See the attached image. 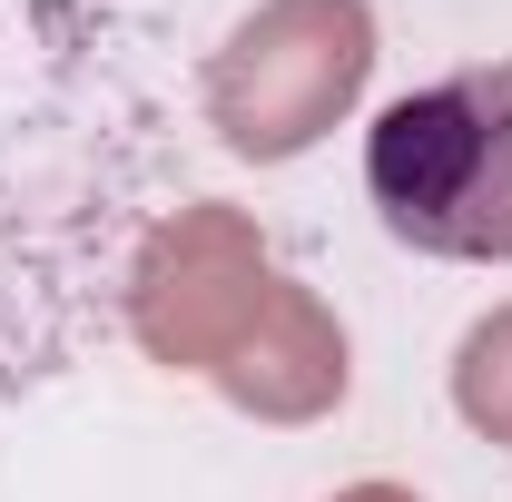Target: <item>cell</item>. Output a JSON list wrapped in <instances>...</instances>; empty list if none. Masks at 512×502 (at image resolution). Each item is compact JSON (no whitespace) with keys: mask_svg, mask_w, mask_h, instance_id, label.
<instances>
[{"mask_svg":"<svg viewBox=\"0 0 512 502\" xmlns=\"http://www.w3.org/2000/svg\"><path fill=\"white\" fill-rule=\"evenodd\" d=\"M365 188L414 256L512 266V60L404 89L365 128Z\"/></svg>","mask_w":512,"mask_h":502,"instance_id":"obj_1","label":"cell"},{"mask_svg":"<svg viewBox=\"0 0 512 502\" xmlns=\"http://www.w3.org/2000/svg\"><path fill=\"white\" fill-rule=\"evenodd\" d=\"M375 69L365 0H256L207 60V119L237 158H296L355 109Z\"/></svg>","mask_w":512,"mask_h":502,"instance_id":"obj_2","label":"cell"},{"mask_svg":"<svg viewBox=\"0 0 512 502\" xmlns=\"http://www.w3.org/2000/svg\"><path fill=\"white\" fill-rule=\"evenodd\" d=\"M266 296H276V256H266V237L247 217L237 207H178L148 237L138 276H128V325H138V345L158 365L217 375L256 335Z\"/></svg>","mask_w":512,"mask_h":502,"instance_id":"obj_3","label":"cell"},{"mask_svg":"<svg viewBox=\"0 0 512 502\" xmlns=\"http://www.w3.org/2000/svg\"><path fill=\"white\" fill-rule=\"evenodd\" d=\"M345 375H355V355H345V325L325 315V296L276 276L256 335L217 365V394L237 414H256V424H316V414L345 404Z\"/></svg>","mask_w":512,"mask_h":502,"instance_id":"obj_4","label":"cell"},{"mask_svg":"<svg viewBox=\"0 0 512 502\" xmlns=\"http://www.w3.org/2000/svg\"><path fill=\"white\" fill-rule=\"evenodd\" d=\"M453 414L483 443H512V306H493L453 355Z\"/></svg>","mask_w":512,"mask_h":502,"instance_id":"obj_5","label":"cell"},{"mask_svg":"<svg viewBox=\"0 0 512 502\" xmlns=\"http://www.w3.org/2000/svg\"><path fill=\"white\" fill-rule=\"evenodd\" d=\"M335 502H414L404 483H355V493H335Z\"/></svg>","mask_w":512,"mask_h":502,"instance_id":"obj_6","label":"cell"}]
</instances>
